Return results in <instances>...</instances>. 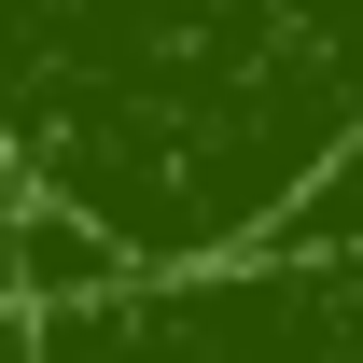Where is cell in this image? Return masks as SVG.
<instances>
[{"label":"cell","mask_w":363,"mask_h":363,"mask_svg":"<svg viewBox=\"0 0 363 363\" xmlns=\"http://www.w3.org/2000/svg\"><path fill=\"white\" fill-rule=\"evenodd\" d=\"M43 363H363V238H279L210 279L43 308Z\"/></svg>","instance_id":"1"},{"label":"cell","mask_w":363,"mask_h":363,"mask_svg":"<svg viewBox=\"0 0 363 363\" xmlns=\"http://www.w3.org/2000/svg\"><path fill=\"white\" fill-rule=\"evenodd\" d=\"M294 238H363V140L308 182V224H294Z\"/></svg>","instance_id":"2"},{"label":"cell","mask_w":363,"mask_h":363,"mask_svg":"<svg viewBox=\"0 0 363 363\" xmlns=\"http://www.w3.org/2000/svg\"><path fill=\"white\" fill-rule=\"evenodd\" d=\"M28 224H43V210H28V196H14V154H0V294H14V279H28Z\"/></svg>","instance_id":"3"}]
</instances>
